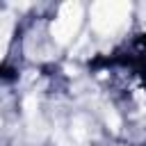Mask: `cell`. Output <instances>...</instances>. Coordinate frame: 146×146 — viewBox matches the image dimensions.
I'll list each match as a JSON object with an SVG mask.
<instances>
[{
  "label": "cell",
  "instance_id": "6da1fadb",
  "mask_svg": "<svg viewBox=\"0 0 146 146\" xmlns=\"http://www.w3.org/2000/svg\"><path fill=\"white\" fill-rule=\"evenodd\" d=\"M132 5L125 0H100L91 5V27L98 34H114L130 18Z\"/></svg>",
  "mask_w": 146,
  "mask_h": 146
},
{
  "label": "cell",
  "instance_id": "7a4b0ae2",
  "mask_svg": "<svg viewBox=\"0 0 146 146\" xmlns=\"http://www.w3.org/2000/svg\"><path fill=\"white\" fill-rule=\"evenodd\" d=\"M80 25H82V5L80 2H64L57 11V18L50 25V34H52L55 43L66 46L75 39Z\"/></svg>",
  "mask_w": 146,
  "mask_h": 146
},
{
  "label": "cell",
  "instance_id": "3957f363",
  "mask_svg": "<svg viewBox=\"0 0 146 146\" xmlns=\"http://www.w3.org/2000/svg\"><path fill=\"white\" fill-rule=\"evenodd\" d=\"M23 110H25V119L34 125V121L39 119V100H36L34 96H27V98L23 100Z\"/></svg>",
  "mask_w": 146,
  "mask_h": 146
},
{
  "label": "cell",
  "instance_id": "277c9868",
  "mask_svg": "<svg viewBox=\"0 0 146 146\" xmlns=\"http://www.w3.org/2000/svg\"><path fill=\"white\" fill-rule=\"evenodd\" d=\"M105 123L110 125L112 132H119V128H121V119H119V114H116L114 107H105Z\"/></svg>",
  "mask_w": 146,
  "mask_h": 146
}]
</instances>
